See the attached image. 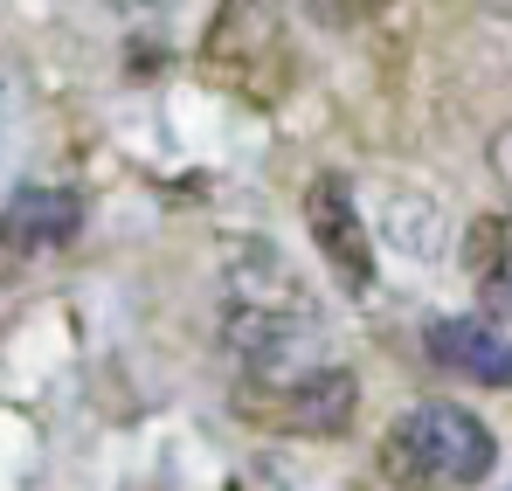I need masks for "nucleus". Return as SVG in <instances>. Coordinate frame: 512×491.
<instances>
[{
  "label": "nucleus",
  "instance_id": "8",
  "mask_svg": "<svg viewBox=\"0 0 512 491\" xmlns=\"http://www.w3.org/2000/svg\"><path fill=\"white\" fill-rule=\"evenodd\" d=\"M464 277L478 284L485 319H512V222L506 215H478L464 229Z\"/></svg>",
  "mask_w": 512,
  "mask_h": 491
},
{
  "label": "nucleus",
  "instance_id": "6",
  "mask_svg": "<svg viewBox=\"0 0 512 491\" xmlns=\"http://www.w3.org/2000/svg\"><path fill=\"white\" fill-rule=\"evenodd\" d=\"M222 305H256V312H319L312 305V291L284 270V256L270 243H256V236H243V243L222 249Z\"/></svg>",
  "mask_w": 512,
  "mask_h": 491
},
{
  "label": "nucleus",
  "instance_id": "11",
  "mask_svg": "<svg viewBox=\"0 0 512 491\" xmlns=\"http://www.w3.org/2000/svg\"><path fill=\"white\" fill-rule=\"evenodd\" d=\"M173 7H180V0H118V14H132L139 28H160Z\"/></svg>",
  "mask_w": 512,
  "mask_h": 491
},
{
  "label": "nucleus",
  "instance_id": "9",
  "mask_svg": "<svg viewBox=\"0 0 512 491\" xmlns=\"http://www.w3.org/2000/svg\"><path fill=\"white\" fill-rule=\"evenodd\" d=\"M319 28H353V21H367V14H381L388 0H298Z\"/></svg>",
  "mask_w": 512,
  "mask_h": 491
},
{
  "label": "nucleus",
  "instance_id": "5",
  "mask_svg": "<svg viewBox=\"0 0 512 491\" xmlns=\"http://www.w3.org/2000/svg\"><path fill=\"white\" fill-rule=\"evenodd\" d=\"M423 353L457 374V381H478V388H512V339L492 319H429Z\"/></svg>",
  "mask_w": 512,
  "mask_h": 491
},
{
  "label": "nucleus",
  "instance_id": "2",
  "mask_svg": "<svg viewBox=\"0 0 512 491\" xmlns=\"http://www.w3.org/2000/svg\"><path fill=\"white\" fill-rule=\"evenodd\" d=\"M201 77L250 97V104H277L291 83V42L270 0H222L208 35H201Z\"/></svg>",
  "mask_w": 512,
  "mask_h": 491
},
{
  "label": "nucleus",
  "instance_id": "3",
  "mask_svg": "<svg viewBox=\"0 0 512 491\" xmlns=\"http://www.w3.org/2000/svg\"><path fill=\"white\" fill-rule=\"evenodd\" d=\"M236 415L277 436H346L360 415V374L340 360H319L291 381H250L236 388Z\"/></svg>",
  "mask_w": 512,
  "mask_h": 491
},
{
  "label": "nucleus",
  "instance_id": "10",
  "mask_svg": "<svg viewBox=\"0 0 512 491\" xmlns=\"http://www.w3.org/2000/svg\"><path fill=\"white\" fill-rule=\"evenodd\" d=\"M485 160H492V173H499V187L512 194V125H499V132H492V146H485Z\"/></svg>",
  "mask_w": 512,
  "mask_h": 491
},
{
  "label": "nucleus",
  "instance_id": "4",
  "mask_svg": "<svg viewBox=\"0 0 512 491\" xmlns=\"http://www.w3.org/2000/svg\"><path fill=\"white\" fill-rule=\"evenodd\" d=\"M305 229H312V243L326 256V270L340 277V291H353V298L374 291V236H367V222L353 208V187L340 173H319L305 187Z\"/></svg>",
  "mask_w": 512,
  "mask_h": 491
},
{
  "label": "nucleus",
  "instance_id": "1",
  "mask_svg": "<svg viewBox=\"0 0 512 491\" xmlns=\"http://www.w3.org/2000/svg\"><path fill=\"white\" fill-rule=\"evenodd\" d=\"M499 464L492 429L457 402H416L381 436V478L395 491H464L485 485Z\"/></svg>",
  "mask_w": 512,
  "mask_h": 491
},
{
  "label": "nucleus",
  "instance_id": "7",
  "mask_svg": "<svg viewBox=\"0 0 512 491\" xmlns=\"http://www.w3.org/2000/svg\"><path fill=\"white\" fill-rule=\"evenodd\" d=\"M84 229V201L70 187H21L0 215V249L7 256H49Z\"/></svg>",
  "mask_w": 512,
  "mask_h": 491
},
{
  "label": "nucleus",
  "instance_id": "12",
  "mask_svg": "<svg viewBox=\"0 0 512 491\" xmlns=\"http://www.w3.org/2000/svg\"><path fill=\"white\" fill-rule=\"evenodd\" d=\"M485 14H499V21H512V0H478Z\"/></svg>",
  "mask_w": 512,
  "mask_h": 491
}]
</instances>
